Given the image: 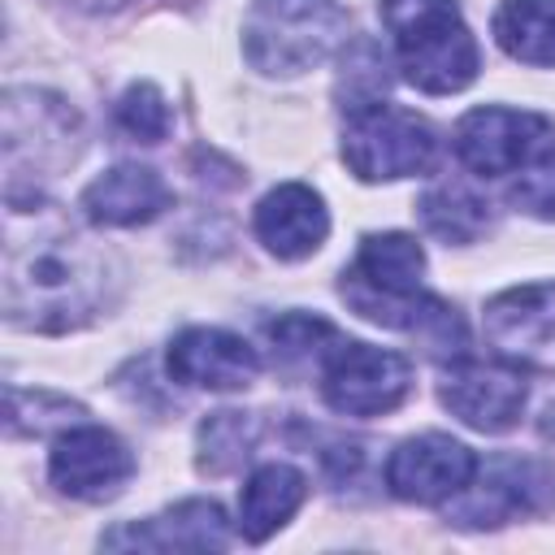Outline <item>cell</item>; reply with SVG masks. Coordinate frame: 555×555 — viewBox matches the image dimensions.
<instances>
[{
	"mask_svg": "<svg viewBox=\"0 0 555 555\" xmlns=\"http://www.w3.org/2000/svg\"><path fill=\"white\" fill-rule=\"evenodd\" d=\"M269 343L278 347L282 360H299V356H312L321 343H334V330H330L321 317L291 312V317L269 321Z\"/></svg>",
	"mask_w": 555,
	"mask_h": 555,
	"instance_id": "603a6c76",
	"label": "cell"
},
{
	"mask_svg": "<svg viewBox=\"0 0 555 555\" xmlns=\"http://www.w3.org/2000/svg\"><path fill=\"white\" fill-rule=\"evenodd\" d=\"M117 126L121 134H130L134 143H160L173 126V113L165 104V95L152 82H134L121 100H117Z\"/></svg>",
	"mask_w": 555,
	"mask_h": 555,
	"instance_id": "44dd1931",
	"label": "cell"
},
{
	"mask_svg": "<svg viewBox=\"0 0 555 555\" xmlns=\"http://www.w3.org/2000/svg\"><path fill=\"white\" fill-rule=\"evenodd\" d=\"M199 447H204L199 464L208 473H225L251 455V421L243 412H212L199 425Z\"/></svg>",
	"mask_w": 555,
	"mask_h": 555,
	"instance_id": "ffe728a7",
	"label": "cell"
},
{
	"mask_svg": "<svg viewBox=\"0 0 555 555\" xmlns=\"http://www.w3.org/2000/svg\"><path fill=\"white\" fill-rule=\"evenodd\" d=\"M538 434H542L546 442H555V403L542 412V421H538Z\"/></svg>",
	"mask_w": 555,
	"mask_h": 555,
	"instance_id": "484cf974",
	"label": "cell"
},
{
	"mask_svg": "<svg viewBox=\"0 0 555 555\" xmlns=\"http://www.w3.org/2000/svg\"><path fill=\"white\" fill-rule=\"evenodd\" d=\"M494 39L512 61L555 65V0H503L494 13Z\"/></svg>",
	"mask_w": 555,
	"mask_h": 555,
	"instance_id": "ac0fdd59",
	"label": "cell"
},
{
	"mask_svg": "<svg viewBox=\"0 0 555 555\" xmlns=\"http://www.w3.org/2000/svg\"><path fill=\"white\" fill-rule=\"evenodd\" d=\"M551 143H555L551 121L542 113H529V108L486 104V108H473L455 126V156L481 178L516 173V169L533 165Z\"/></svg>",
	"mask_w": 555,
	"mask_h": 555,
	"instance_id": "ba28073f",
	"label": "cell"
},
{
	"mask_svg": "<svg viewBox=\"0 0 555 555\" xmlns=\"http://www.w3.org/2000/svg\"><path fill=\"white\" fill-rule=\"evenodd\" d=\"M308 499V477L291 464H260L238 494V529L247 542H264L269 533H278L299 503Z\"/></svg>",
	"mask_w": 555,
	"mask_h": 555,
	"instance_id": "e0dca14e",
	"label": "cell"
},
{
	"mask_svg": "<svg viewBox=\"0 0 555 555\" xmlns=\"http://www.w3.org/2000/svg\"><path fill=\"white\" fill-rule=\"evenodd\" d=\"M108 256L61 221H39L22 234L9 221L4 243V312L22 330L65 334L87 325L108 299Z\"/></svg>",
	"mask_w": 555,
	"mask_h": 555,
	"instance_id": "6da1fadb",
	"label": "cell"
},
{
	"mask_svg": "<svg viewBox=\"0 0 555 555\" xmlns=\"http://www.w3.org/2000/svg\"><path fill=\"white\" fill-rule=\"evenodd\" d=\"M512 204L533 212V217H555V143L520 169L516 186H512Z\"/></svg>",
	"mask_w": 555,
	"mask_h": 555,
	"instance_id": "cb8c5ba5",
	"label": "cell"
},
{
	"mask_svg": "<svg viewBox=\"0 0 555 555\" xmlns=\"http://www.w3.org/2000/svg\"><path fill=\"white\" fill-rule=\"evenodd\" d=\"M74 147H78V113L61 95L35 87L4 91V173H9L4 195H13L22 178H30V195H35V178H48L65 160H74Z\"/></svg>",
	"mask_w": 555,
	"mask_h": 555,
	"instance_id": "277c9868",
	"label": "cell"
},
{
	"mask_svg": "<svg viewBox=\"0 0 555 555\" xmlns=\"http://www.w3.org/2000/svg\"><path fill=\"white\" fill-rule=\"evenodd\" d=\"M347 39L338 0H256L243 22V52L260 74H304Z\"/></svg>",
	"mask_w": 555,
	"mask_h": 555,
	"instance_id": "3957f363",
	"label": "cell"
},
{
	"mask_svg": "<svg viewBox=\"0 0 555 555\" xmlns=\"http://www.w3.org/2000/svg\"><path fill=\"white\" fill-rule=\"evenodd\" d=\"M421 221L429 234H438L447 243H473L490 225V204H481L477 195H468L460 186H438L421 199Z\"/></svg>",
	"mask_w": 555,
	"mask_h": 555,
	"instance_id": "d6986e66",
	"label": "cell"
},
{
	"mask_svg": "<svg viewBox=\"0 0 555 555\" xmlns=\"http://www.w3.org/2000/svg\"><path fill=\"white\" fill-rule=\"evenodd\" d=\"M434 126L399 104H364L347 113L343 130V160L360 182H390V178H412L429 169L434 160Z\"/></svg>",
	"mask_w": 555,
	"mask_h": 555,
	"instance_id": "5b68a950",
	"label": "cell"
},
{
	"mask_svg": "<svg viewBox=\"0 0 555 555\" xmlns=\"http://www.w3.org/2000/svg\"><path fill=\"white\" fill-rule=\"evenodd\" d=\"M330 234V212L321 195L304 182H282L256 204V238L278 260H304L312 256Z\"/></svg>",
	"mask_w": 555,
	"mask_h": 555,
	"instance_id": "5bb4252c",
	"label": "cell"
},
{
	"mask_svg": "<svg viewBox=\"0 0 555 555\" xmlns=\"http://www.w3.org/2000/svg\"><path fill=\"white\" fill-rule=\"evenodd\" d=\"M65 4L87 9V13H117V9H126V4H134V0H65Z\"/></svg>",
	"mask_w": 555,
	"mask_h": 555,
	"instance_id": "d4e9b609",
	"label": "cell"
},
{
	"mask_svg": "<svg viewBox=\"0 0 555 555\" xmlns=\"http://www.w3.org/2000/svg\"><path fill=\"white\" fill-rule=\"evenodd\" d=\"M48 473L61 494L82 499V503H104L130 481L134 455L117 434H108L100 425H74L56 438Z\"/></svg>",
	"mask_w": 555,
	"mask_h": 555,
	"instance_id": "30bf717a",
	"label": "cell"
},
{
	"mask_svg": "<svg viewBox=\"0 0 555 555\" xmlns=\"http://www.w3.org/2000/svg\"><path fill=\"white\" fill-rule=\"evenodd\" d=\"M442 408L460 416L468 429L481 434H503L520 421L525 408V382L520 373L503 364H481V360H455L438 386Z\"/></svg>",
	"mask_w": 555,
	"mask_h": 555,
	"instance_id": "7c38bea8",
	"label": "cell"
},
{
	"mask_svg": "<svg viewBox=\"0 0 555 555\" xmlns=\"http://www.w3.org/2000/svg\"><path fill=\"white\" fill-rule=\"evenodd\" d=\"M169 204V182L147 165H113L82 191V217L95 225H143Z\"/></svg>",
	"mask_w": 555,
	"mask_h": 555,
	"instance_id": "9a60e30c",
	"label": "cell"
},
{
	"mask_svg": "<svg viewBox=\"0 0 555 555\" xmlns=\"http://www.w3.org/2000/svg\"><path fill=\"white\" fill-rule=\"evenodd\" d=\"M343 108L356 113L364 104H377V95L386 91V61L373 43H356V52L343 65Z\"/></svg>",
	"mask_w": 555,
	"mask_h": 555,
	"instance_id": "7402d4cb",
	"label": "cell"
},
{
	"mask_svg": "<svg viewBox=\"0 0 555 555\" xmlns=\"http://www.w3.org/2000/svg\"><path fill=\"white\" fill-rule=\"evenodd\" d=\"M477 477V455L447 438V434H421L390 451L386 460V486L403 503H442L455 499Z\"/></svg>",
	"mask_w": 555,
	"mask_h": 555,
	"instance_id": "8fae6325",
	"label": "cell"
},
{
	"mask_svg": "<svg viewBox=\"0 0 555 555\" xmlns=\"http://www.w3.org/2000/svg\"><path fill=\"white\" fill-rule=\"evenodd\" d=\"M412 390V369L399 351L369 343H338L325 351L321 395L338 416H382L395 412Z\"/></svg>",
	"mask_w": 555,
	"mask_h": 555,
	"instance_id": "8992f818",
	"label": "cell"
},
{
	"mask_svg": "<svg viewBox=\"0 0 555 555\" xmlns=\"http://www.w3.org/2000/svg\"><path fill=\"white\" fill-rule=\"evenodd\" d=\"M382 22L395 39L403 78L416 91L451 95L477 78L481 52L455 0H382Z\"/></svg>",
	"mask_w": 555,
	"mask_h": 555,
	"instance_id": "7a4b0ae2",
	"label": "cell"
},
{
	"mask_svg": "<svg viewBox=\"0 0 555 555\" xmlns=\"http://www.w3.org/2000/svg\"><path fill=\"white\" fill-rule=\"evenodd\" d=\"M230 542L225 512L208 499H186L143 525L104 533V546H147V551H221Z\"/></svg>",
	"mask_w": 555,
	"mask_h": 555,
	"instance_id": "2e32d148",
	"label": "cell"
},
{
	"mask_svg": "<svg viewBox=\"0 0 555 555\" xmlns=\"http://www.w3.org/2000/svg\"><path fill=\"white\" fill-rule=\"evenodd\" d=\"M477 473H481V481L477 486L468 481L455 494V507H451L455 525H473V529L503 525L512 516L542 512L555 494V468L533 455H499L486 468L477 464Z\"/></svg>",
	"mask_w": 555,
	"mask_h": 555,
	"instance_id": "9c48e42d",
	"label": "cell"
},
{
	"mask_svg": "<svg viewBox=\"0 0 555 555\" xmlns=\"http://www.w3.org/2000/svg\"><path fill=\"white\" fill-rule=\"evenodd\" d=\"M481 330L503 364L555 373V282H525L494 295Z\"/></svg>",
	"mask_w": 555,
	"mask_h": 555,
	"instance_id": "52a82bcc",
	"label": "cell"
},
{
	"mask_svg": "<svg viewBox=\"0 0 555 555\" xmlns=\"http://www.w3.org/2000/svg\"><path fill=\"white\" fill-rule=\"evenodd\" d=\"M260 373V356L256 347H247L238 334L230 330H212V325H195L182 330L169 343V377L182 386H199V390H243L251 377Z\"/></svg>",
	"mask_w": 555,
	"mask_h": 555,
	"instance_id": "4fadbf2b",
	"label": "cell"
}]
</instances>
